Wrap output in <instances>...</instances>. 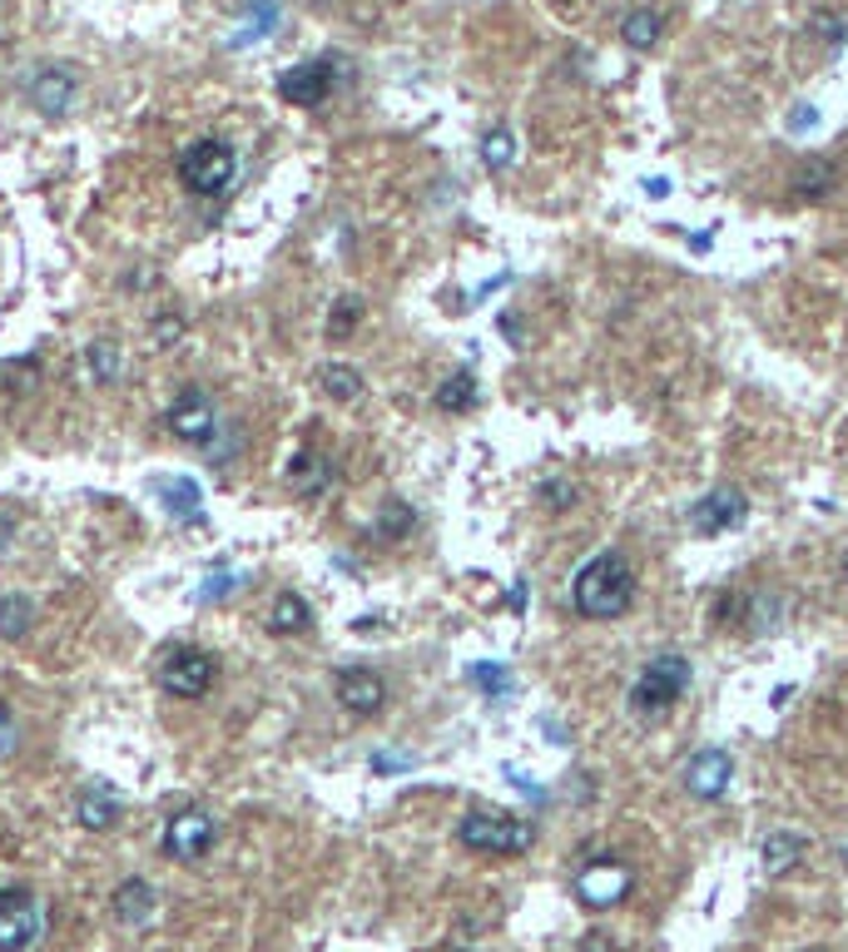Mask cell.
<instances>
[{"label": "cell", "instance_id": "1", "mask_svg": "<svg viewBox=\"0 0 848 952\" xmlns=\"http://www.w3.org/2000/svg\"><path fill=\"white\" fill-rule=\"evenodd\" d=\"M635 571H630L626 551H596L570 581V605L586 620H620L635 605Z\"/></svg>", "mask_w": 848, "mask_h": 952}, {"label": "cell", "instance_id": "2", "mask_svg": "<svg viewBox=\"0 0 848 952\" xmlns=\"http://www.w3.org/2000/svg\"><path fill=\"white\" fill-rule=\"evenodd\" d=\"M457 839L461 848L471 853H491V858H521L531 848V823L517 819V813H501V809H471L461 813L457 823Z\"/></svg>", "mask_w": 848, "mask_h": 952}, {"label": "cell", "instance_id": "3", "mask_svg": "<svg viewBox=\"0 0 848 952\" xmlns=\"http://www.w3.org/2000/svg\"><path fill=\"white\" fill-rule=\"evenodd\" d=\"M685 690H689V660L685 654H675V650H665L640 670L635 684H630V710H635L640 720L665 714V710H675V704L685 700Z\"/></svg>", "mask_w": 848, "mask_h": 952}, {"label": "cell", "instance_id": "4", "mask_svg": "<svg viewBox=\"0 0 848 952\" xmlns=\"http://www.w3.org/2000/svg\"><path fill=\"white\" fill-rule=\"evenodd\" d=\"M180 178L189 194L219 198V194H229L233 178H239V154H233V144H224V139H194V144L180 154Z\"/></svg>", "mask_w": 848, "mask_h": 952}, {"label": "cell", "instance_id": "5", "mask_svg": "<svg viewBox=\"0 0 848 952\" xmlns=\"http://www.w3.org/2000/svg\"><path fill=\"white\" fill-rule=\"evenodd\" d=\"M154 674H160V690L170 700H204L214 690V680H219V660L209 650H199V645H174Z\"/></svg>", "mask_w": 848, "mask_h": 952}, {"label": "cell", "instance_id": "6", "mask_svg": "<svg viewBox=\"0 0 848 952\" xmlns=\"http://www.w3.org/2000/svg\"><path fill=\"white\" fill-rule=\"evenodd\" d=\"M45 938V902L31 888H0V952H35Z\"/></svg>", "mask_w": 848, "mask_h": 952}, {"label": "cell", "instance_id": "7", "mask_svg": "<svg viewBox=\"0 0 848 952\" xmlns=\"http://www.w3.org/2000/svg\"><path fill=\"white\" fill-rule=\"evenodd\" d=\"M219 843V823L209 819V809H180L164 823V853L174 863H194Z\"/></svg>", "mask_w": 848, "mask_h": 952}, {"label": "cell", "instance_id": "8", "mask_svg": "<svg viewBox=\"0 0 848 952\" xmlns=\"http://www.w3.org/2000/svg\"><path fill=\"white\" fill-rule=\"evenodd\" d=\"M338 85V65L333 60H303V65L279 75V99L293 109H318Z\"/></svg>", "mask_w": 848, "mask_h": 952}, {"label": "cell", "instance_id": "9", "mask_svg": "<svg viewBox=\"0 0 848 952\" xmlns=\"http://www.w3.org/2000/svg\"><path fill=\"white\" fill-rule=\"evenodd\" d=\"M744 516H749V496L729 482H719L715 491H705L695 506H689V526H695L699 536H725V531H735V526H744Z\"/></svg>", "mask_w": 848, "mask_h": 952}, {"label": "cell", "instance_id": "10", "mask_svg": "<svg viewBox=\"0 0 848 952\" xmlns=\"http://www.w3.org/2000/svg\"><path fill=\"white\" fill-rule=\"evenodd\" d=\"M630 888H635V873H630L626 863L596 858L576 873V898L586 902V908H616V902L630 898Z\"/></svg>", "mask_w": 848, "mask_h": 952}, {"label": "cell", "instance_id": "11", "mask_svg": "<svg viewBox=\"0 0 848 952\" xmlns=\"http://www.w3.org/2000/svg\"><path fill=\"white\" fill-rule=\"evenodd\" d=\"M170 432L174 436H184V442H194V446H209V436L219 432V412H214V397L204 392V387H184L180 397L170 402Z\"/></svg>", "mask_w": 848, "mask_h": 952}, {"label": "cell", "instance_id": "12", "mask_svg": "<svg viewBox=\"0 0 848 952\" xmlns=\"http://www.w3.org/2000/svg\"><path fill=\"white\" fill-rule=\"evenodd\" d=\"M333 694H338V704L348 714H358V720H372V714L388 704V680H382L378 670H368V664H352V670H338V684H333Z\"/></svg>", "mask_w": 848, "mask_h": 952}, {"label": "cell", "instance_id": "13", "mask_svg": "<svg viewBox=\"0 0 848 952\" xmlns=\"http://www.w3.org/2000/svg\"><path fill=\"white\" fill-rule=\"evenodd\" d=\"M75 89H80V75H75L70 65H45L31 75V85H25V95H31V105L41 109L45 119H65L75 105Z\"/></svg>", "mask_w": 848, "mask_h": 952}, {"label": "cell", "instance_id": "14", "mask_svg": "<svg viewBox=\"0 0 848 952\" xmlns=\"http://www.w3.org/2000/svg\"><path fill=\"white\" fill-rule=\"evenodd\" d=\"M110 912H115L120 928L144 932L154 918H160V892H154L150 878H124L120 888H115V898H110Z\"/></svg>", "mask_w": 848, "mask_h": 952}, {"label": "cell", "instance_id": "15", "mask_svg": "<svg viewBox=\"0 0 848 952\" xmlns=\"http://www.w3.org/2000/svg\"><path fill=\"white\" fill-rule=\"evenodd\" d=\"M729 779H735V759H729L725 749H699L695 759H689V769H685V789L695 793V799H705V803L725 799Z\"/></svg>", "mask_w": 848, "mask_h": 952}, {"label": "cell", "instance_id": "16", "mask_svg": "<svg viewBox=\"0 0 848 952\" xmlns=\"http://www.w3.org/2000/svg\"><path fill=\"white\" fill-rule=\"evenodd\" d=\"M333 476H338V466H333V456L318 452V446H303V452L289 462V486L298 496H323L333 486Z\"/></svg>", "mask_w": 848, "mask_h": 952}, {"label": "cell", "instance_id": "17", "mask_svg": "<svg viewBox=\"0 0 848 952\" xmlns=\"http://www.w3.org/2000/svg\"><path fill=\"white\" fill-rule=\"evenodd\" d=\"M75 823H80L85 833H105L120 823V793L110 789V783H90V789L75 799Z\"/></svg>", "mask_w": 848, "mask_h": 952}, {"label": "cell", "instance_id": "18", "mask_svg": "<svg viewBox=\"0 0 848 952\" xmlns=\"http://www.w3.org/2000/svg\"><path fill=\"white\" fill-rule=\"evenodd\" d=\"M735 610H739V630L744 635H769V630H779V620H784V595H774V591L739 595Z\"/></svg>", "mask_w": 848, "mask_h": 952}, {"label": "cell", "instance_id": "19", "mask_svg": "<svg viewBox=\"0 0 848 952\" xmlns=\"http://www.w3.org/2000/svg\"><path fill=\"white\" fill-rule=\"evenodd\" d=\"M154 496L170 506V516L180 521H204V496L194 476H154Z\"/></svg>", "mask_w": 848, "mask_h": 952}, {"label": "cell", "instance_id": "20", "mask_svg": "<svg viewBox=\"0 0 848 952\" xmlns=\"http://www.w3.org/2000/svg\"><path fill=\"white\" fill-rule=\"evenodd\" d=\"M808 853V843H804V833H794V829H774L764 839V848H759V863H764V873L769 878H784V873H794L798 868V858Z\"/></svg>", "mask_w": 848, "mask_h": 952}, {"label": "cell", "instance_id": "21", "mask_svg": "<svg viewBox=\"0 0 848 952\" xmlns=\"http://www.w3.org/2000/svg\"><path fill=\"white\" fill-rule=\"evenodd\" d=\"M85 372H90L95 387H115L124 377V347L115 343V337H95V343L85 347Z\"/></svg>", "mask_w": 848, "mask_h": 952}, {"label": "cell", "instance_id": "22", "mask_svg": "<svg viewBox=\"0 0 848 952\" xmlns=\"http://www.w3.org/2000/svg\"><path fill=\"white\" fill-rule=\"evenodd\" d=\"M313 630V605L298 591H283L269 610V635H303Z\"/></svg>", "mask_w": 848, "mask_h": 952}, {"label": "cell", "instance_id": "23", "mask_svg": "<svg viewBox=\"0 0 848 952\" xmlns=\"http://www.w3.org/2000/svg\"><path fill=\"white\" fill-rule=\"evenodd\" d=\"M834 164L828 159H808L804 169L794 174V184H789V198H798V204H818V198L834 194Z\"/></svg>", "mask_w": 848, "mask_h": 952}, {"label": "cell", "instance_id": "24", "mask_svg": "<svg viewBox=\"0 0 848 952\" xmlns=\"http://www.w3.org/2000/svg\"><path fill=\"white\" fill-rule=\"evenodd\" d=\"M35 625V601L25 591L0 595V640H25Z\"/></svg>", "mask_w": 848, "mask_h": 952}, {"label": "cell", "instance_id": "25", "mask_svg": "<svg viewBox=\"0 0 848 952\" xmlns=\"http://www.w3.org/2000/svg\"><path fill=\"white\" fill-rule=\"evenodd\" d=\"M660 35H665V20H660L650 6L630 10V15L620 20V40H626L630 50H655V45H660Z\"/></svg>", "mask_w": 848, "mask_h": 952}, {"label": "cell", "instance_id": "26", "mask_svg": "<svg viewBox=\"0 0 848 952\" xmlns=\"http://www.w3.org/2000/svg\"><path fill=\"white\" fill-rule=\"evenodd\" d=\"M318 387L323 397H333V402H358L362 397V372L348 363H323L318 367Z\"/></svg>", "mask_w": 848, "mask_h": 952}, {"label": "cell", "instance_id": "27", "mask_svg": "<svg viewBox=\"0 0 848 952\" xmlns=\"http://www.w3.org/2000/svg\"><path fill=\"white\" fill-rule=\"evenodd\" d=\"M481 164H487L491 174H501V169L517 164V134H511L507 125H497V129L481 134Z\"/></svg>", "mask_w": 848, "mask_h": 952}, {"label": "cell", "instance_id": "28", "mask_svg": "<svg viewBox=\"0 0 848 952\" xmlns=\"http://www.w3.org/2000/svg\"><path fill=\"white\" fill-rule=\"evenodd\" d=\"M471 402H477V377H471V367L452 372L447 382L437 387V407H442V412H467Z\"/></svg>", "mask_w": 848, "mask_h": 952}, {"label": "cell", "instance_id": "29", "mask_svg": "<svg viewBox=\"0 0 848 952\" xmlns=\"http://www.w3.org/2000/svg\"><path fill=\"white\" fill-rule=\"evenodd\" d=\"M412 521H417V516H412V506H407V501H388V506H382L378 536H382V541H402V536L412 531Z\"/></svg>", "mask_w": 848, "mask_h": 952}, {"label": "cell", "instance_id": "30", "mask_svg": "<svg viewBox=\"0 0 848 952\" xmlns=\"http://www.w3.org/2000/svg\"><path fill=\"white\" fill-rule=\"evenodd\" d=\"M808 30L824 40V50H838L848 40V20L834 15V10H814V15H808Z\"/></svg>", "mask_w": 848, "mask_h": 952}, {"label": "cell", "instance_id": "31", "mask_svg": "<svg viewBox=\"0 0 848 952\" xmlns=\"http://www.w3.org/2000/svg\"><path fill=\"white\" fill-rule=\"evenodd\" d=\"M362 323V298H338L328 313V337H348Z\"/></svg>", "mask_w": 848, "mask_h": 952}, {"label": "cell", "instance_id": "32", "mask_svg": "<svg viewBox=\"0 0 848 952\" xmlns=\"http://www.w3.org/2000/svg\"><path fill=\"white\" fill-rule=\"evenodd\" d=\"M273 25H279V0H253V25L239 30L233 45H253V40H259L263 30H273Z\"/></svg>", "mask_w": 848, "mask_h": 952}, {"label": "cell", "instance_id": "33", "mask_svg": "<svg viewBox=\"0 0 848 952\" xmlns=\"http://www.w3.org/2000/svg\"><path fill=\"white\" fill-rule=\"evenodd\" d=\"M541 501L551 506V511H570V506H576V486H570V476H546V482H541Z\"/></svg>", "mask_w": 848, "mask_h": 952}, {"label": "cell", "instance_id": "34", "mask_svg": "<svg viewBox=\"0 0 848 952\" xmlns=\"http://www.w3.org/2000/svg\"><path fill=\"white\" fill-rule=\"evenodd\" d=\"M471 684L501 700V694L511 690V670H507V664H471Z\"/></svg>", "mask_w": 848, "mask_h": 952}, {"label": "cell", "instance_id": "35", "mask_svg": "<svg viewBox=\"0 0 848 952\" xmlns=\"http://www.w3.org/2000/svg\"><path fill=\"white\" fill-rule=\"evenodd\" d=\"M412 764H417L412 754H392V749L388 754H372V774H402V769H412Z\"/></svg>", "mask_w": 848, "mask_h": 952}, {"label": "cell", "instance_id": "36", "mask_svg": "<svg viewBox=\"0 0 848 952\" xmlns=\"http://www.w3.org/2000/svg\"><path fill=\"white\" fill-rule=\"evenodd\" d=\"M15 739H21V729H15V714H11V704H0V759L15 749Z\"/></svg>", "mask_w": 848, "mask_h": 952}, {"label": "cell", "instance_id": "37", "mask_svg": "<svg viewBox=\"0 0 848 952\" xmlns=\"http://www.w3.org/2000/svg\"><path fill=\"white\" fill-rule=\"evenodd\" d=\"M580 952H616V942H610V932H586V938H580Z\"/></svg>", "mask_w": 848, "mask_h": 952}, {"label": "cell", "instance_id": "38", "mask_svg": "<svg viewBox=\"0 0 848 952\" xmlns=\"http://www.w3.org/2000/svg\"><path fill=\"white\" fill-rule=\"evenodd\" d=\"M180 313H164V323H160V343H174V337H180Z\"/></svg>", "mask_w": 848, "mask_h": 952}, {"label": "cell", "instance_id": "39", "mask_svg": "<svg viewBox=\"0 0 848 952\" xmlns=\"http://www.w3.org/2000/svg\"><path fill=\"white\" fill-rule=\"evenodd\" d=\"M814 119H818V109H814V105H808V109H794V129H804V125H814Z\"/></svg>", "mask_w": 848, "mask_h": 952}, {"label": "cell", "instance_id": "40", "mask_svg": "<svg viewBox=\"0 0 848 952\" xmlns=\"http://www.w3.org/2000/svg\"><path fill=\"white\" fill-rule=\"evenodd\" d=\"M645 194H670V178H645Z\"/></svg>", "mask_w": 848, "mask_h": 952}, {"label": "cell", "instance_id": "41", "mask_svg": "<svg viewBox=\"0 0 848 952\" xmlns=\"http://www.w3.org/2000/svg\"><path fill=\"white\" fill-rule=\"evenodd\" d=\"M461 952H481V948H461Z\"/></svg>", "mask_w": 848, "mask_h": 952}, {"label": "cell", "instance_id": "42", "mask_svg": "<svg viewBox=\"0 0 848 952\" xmlns=\"http://www.w3.org/2000/svg\"><path fill=\"white\" fill-rule=\"evenodd\" d=\"M844 575H848V555H844Z\"/></svg>", "mask_w": 848, "mask_h": 952}, {"label": "cell", "instance_id": "43", "mask_svg": "<svg viewBox=\"0 0 848 952\" xmlns=\"http://www.w3.org/2000/svg\"><path fill=\"white\" fill-rule=\"evenodd\" d=\"M0 35H6V25H0Z\"/></svg>", "mask_w": 848, "mask_h": 952}]
</instances>
